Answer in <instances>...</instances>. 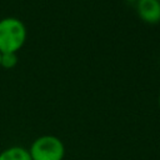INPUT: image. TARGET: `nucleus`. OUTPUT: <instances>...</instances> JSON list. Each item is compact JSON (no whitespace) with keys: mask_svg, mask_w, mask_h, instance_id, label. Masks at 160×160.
<instances>
[{"mask_svg":"<svg viewBox=\"0 0 160 160\" xmlns=\"http://www.w3.org/2000/svg\"><path fill=\"white\" fill-rule=\"evenodd\" d=\"M125 1H129V2H138L139 0H125Z\"/></svg>","mask_w":160,"mask_h":160,"instance_id":"nucleus-6","label":"nucleus"},{"mask_svg":"<svg viewBox=\"0 0 160 160\" xmlns=\"http://www.w3.org/2000/svg\"><path fill=\"white\" fill-rule=\"evenodd\" d=\"M0 65H1V51H0Z\"/></svg>","mask_w":160,"mask_h":160,"instance_id":"nucleus-8","label":"nucleus"},{"mask_svg":"<svg viewBox=\"0 0 160 160\" xmlns=\"http://www.w3.org/2000/svg\"><path fill=\"white\" fill-rule=\"evenodd\" d=\"M29 152L32 160H62L65 145L55 135H41L32 141Z\"/></svg>","mask_w":160,"mask_h":160,"instance_id":"nucleus-2","label":"nucleus"},{"mask_svg":"<svg viewBox=\"0 0 160 160\" xmlns=\"http://www.w3.org/2000/svg\"><path fill=\"white\" fill-rule=\"evenodd\" d=\"M158 102H159V108H160V94H159V99H158Z\"/></svg>","mask_w":160,"mask_h":160,"instance_id":"nucleus-7","label":"nucleus"},{"mask_svg":"<svg viewBox=\"0 0 160 160\" xmlns=\"http://www.w3.org/2000/svg\"><path fill=\"white\" fill-rule=\"evenodd\" d=\"M18 64V55L15 52H5L1 54V68L12 69Z\"/></svg>","mask_w":160,"mask_h":160,"instance_id":"nucleus-5","label":"nucleus"},{"mask_svg":"<svg viewBox=\"0 0 160 160\" xmlns=\"http://www.w3.org/2000/svg\"><path fill=\"white\" fill-rule=\"evenodd\" d=\"M158 1H160V0H158Z\"/></svg>","mask_w":160,"mask_h":160,"instance_id":"nucleus-9","label":"nucleus"},{"mask_svg":"<svg viewBox=\"0 0 160 160\" xmlns=\"http://www.w3.org/2000/svg\"><path fill=\"white\" fill-rule=\"evenodd\" d=\"M136 11L139 18L146 24L155 25L160 22V1L158 0H139Z\"/></svg>","mask_w":160,"mask_h":160,"instance_id":"nucleus-3","label":"nucleus"},{"mask_svg":"<svg viewBox=\"0 0 160 160\" xmlns=\"http://www.w3.org/2000/svg\"><path fill=\"white\" fill-rule=\"evenodd\" d=\"M0 160H32L28 149L14 145L0 152Z\"/></svg>","mask_w":160,"mask_h":160,"instance_id":"nucleus-4","label":"nucleus"},{"mask_svg":"<svg viewBox=\"0 0 160 160\" xmlns=\"http://www.w3.org/2000/svg\"><path fill=\"white\" fill-rule=\"evenodd\" d=\"M28 30L25 24L14 16H8L0 20V51L18 52L26 41Z\"/></svg>","mask_w":160,"mask_h":160,"instance_id":"nucleus-1","label":"nucleus"}]
</instances>
